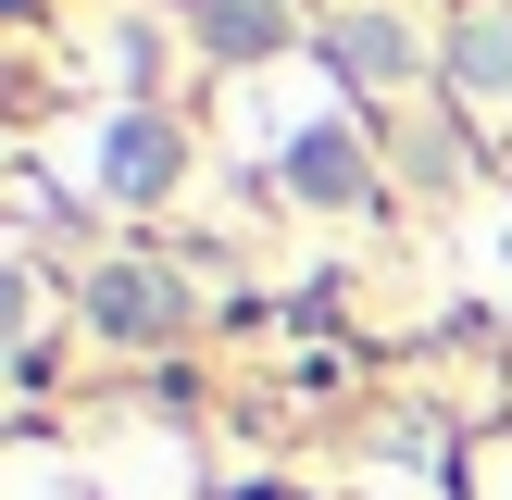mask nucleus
<instances>
[{
	"mask_svg": "<svg viewBox=\"0 0 512 500\" xmlns=\"http://www.w3.org/2000/svg\"><path fill=\"white\" fill-rule=\"evenodd\" d=\"M100 313H113V325H150V313H163V288H150V275H113V288H100Z\"/></svg>",
	"mask_w": 512,
	"mask_h": 500,
	"instance_id": "1",
	"label": "nucleus"
}]
</instances>
